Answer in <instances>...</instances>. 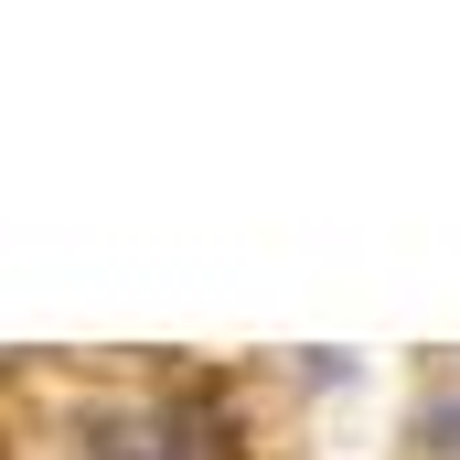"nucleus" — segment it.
<instances>
[{"label": "nucleus", "instance_id": "nucleus-1", "mask_svg": "<svg viewBox=\"0 0 460 460\" xmlns=\"http://www.w3.org/2000/svg\"><path fill=\"white\" fill-rule=\"evenodd\" d=\"M429 450H460V407H439V418H429Z\"/></svg>", "mask_w": 460, "mask_h": 460}]
</instances>
